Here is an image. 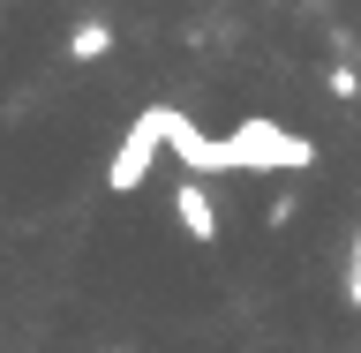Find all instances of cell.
<instances>
[{"mask_svg": "<svg viewBox=\"0 0 361 353\" xmlns=\"http://www.w3.org/2000/svg\"><path fill=\"white\" fill-rule=\"evenodd\" d=\"M219 143H226V173H309L316 166V143L286 120H241Z\"/></svg>", "mask_w": 361, "mask_h": 353, "instance_id": "6da1fadb", "label": "cell"}, {"mask_svg": "<svg viewBox=\"0 0 361 353\" xmlns=\"http://www.w3.org/2000/svg\"><path fill=\"white\" fill-rule=\"evenodd\" d=\"M166 120H173V106H143V113L128 120V135H121V151L106 158V188H113V196H135V188L151 180L158 151H166Z\"/></svg>", "mask_w": 361, "mask_h": 353, "instance_id": "7a4b0ae2", "label": "cell"}, {"mask_svg": "<svg viewBox=\"0 0 361 353\" xmlns=\"http://www.w3.org/2000/svg\"><path fill=\"white\" fill-rule=\"evenodd\" d=\"M166 151L180 158V173H188V180L226 173V143H219V135H203L196 120H188V113H173V120H166Z\"/></svg>", "mask_w": 361, "mask_h": 353, "instance_id": "3957f363", "label": "cell"}, {"mask_svg": "<svg viewBox=\"0 0 361 353\" xmlns=\"http://www.w3.org/2000/svg\"><path fill=\"white\" fill-rule=\"evenodd\" d=\"M173 218H180L188 241H219V203H211L203 180H180V188H173Z\"/></svg>", "mask_w": 361, "mask_h": 353, "instance_id": "277c9868", "label": "cell"}, {"mask_svg": "<svg viewBox=\"0 0 361 353\" xmlns=\"http://www.w3.org/2000/svg\"><path fill=\"white\" fill-rule=\"evenodd\" d=\"M113 53V23H75V30H68V61H106Z\"/></svg>", "mask_w": 361, "mask_h": 353, "instance_id": "5b68a950", "label": "cell"}, {"mask_svg": "<svg viewBox=\"0 0 361 353\" xmlns=\"http://www.w3.org/2000/svg\"><path fill=\"white\" fill-rule=\"evenodd\" d=\"M324 90H331V98H361V75H354V61H338V68H331V83H324Z\"/></svg>", "mask_w": 361, "mask_h": 353, "instance_id": "8992f818", "label": "cell"}, {"mask_svg": "<svg viewBox=\"0 0 361 353\" xmlns=\"http://www.w3.org/2000/svg\"><path fill=\"white\" fill-rule=\"evenodd\" d=\"M346 301L361 309V233H354V256H346Z\"/></svg>", "mask_w": 361, "mask_h": 353, "instance_id": "52a82bcc", "label": "cell"}]
</instances>
